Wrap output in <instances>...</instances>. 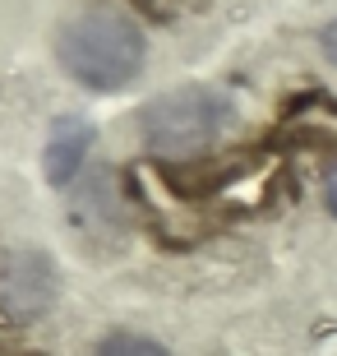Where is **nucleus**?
<instances>
[{"label": "nucleus", "mask_w": 337, "mask_h": 356, "mask_svg": "<svg viewBox=\"0 0 337 356\" xmlns=\"http://www.w3.org/2000/svg\"><path fill=\"white\" fill-rule=\"evenodd\" d=\"M56 51H60V65L74 83L97 92H116L143 70L148 42H143L139 24L130 14L111 10V5H92V10L74 14L60 28Z\"/></svg>", "instance_id": "obj_1"}, {"label": "nucleus", "mask_w": 337, "mask_h": 356, "mask_svg": "<svg viewBox=\"0 0 337 356\" xmlns=\"http://www.w3.org/2000/svg\"><path fill=\"white\" fill-rule=\"evenodd\" d=\"M231 116L227 97L213 88H176L143 106V144L162 158H195L222 134Z\"/></svg>", "instance_id": "obj_2"}, {"label": "nucleus", "mask_w": 337, "mask_h": 356, "mask_svg": "<svg viewBox=\"0 0 337 356\" xmlns=\"http://www.w3.org/2000/svg\"><path fill=\"white\" fill-rule=\"evenodd\" d=\"M92 148V125L88 120H56L51 125V139H47V153H42V167H47V181L51 185H65L69 176L83 167V158H88Z\"/></svg>", "instance_id": "obj_3"}, {"label": "nucleus", "mask_w": 337, "mask_h": 356, "mask_svg": "<svg viewBox=\"0 0 337 356\" xmlns=\"http://www.w3.org/2000/svg\"><path fill=\"white\" fill-rule=\"evenodd\" d=\"M97 356H171V352L162 343H153V338H139V333H111L97 347Z\"/></svg>", "instance_id": "obj_4"}, {"label": "nucleus", "mask_w": 337, "mask_h": 356, "mask_svg": "<svg viewBox=\"0 0 337 356\" xmlns=\"http://www.w3.org/2000/svg\"><path fill=\"white\" fill-rule=\"evenodd\" d=\"M324 51H328V60L337 65V24H328V33H324Z\"/></svg>", "instance_id": "obj_5"}, {"label": "nucleus", "mask_w": 337, "mask_h": 356, "mask_svg": "<svg viewBox=\"0 0 337 356\" xmlns=\"http://www.w3.org/2000/svg\"><path fill=\"white\" fill-rule=\"evenodd\" d=\"M328 209H333V218H337V172L328 176Z\"/></svg>", "instance_id": "obj_6"}]
</instances>
